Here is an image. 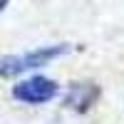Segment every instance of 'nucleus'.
<instances>
[{
	"label": "nucleus",
	"mask_w": 124,
	"mask_h": 124,
	"mask_svg": "<svg viewBox=\"0 0 124 124\" xmlns=\"http://www.w3.org/2000/svg\"><path fill=\"white\" fill-rule=\"evenodd\" d=\"M67 52H70V45H50V47H40V50H32V52H25V55L0 57V77H13V75L25 72V70L50 65L52 60L67 55Z\"/></svg>",
	"instance_id": "f257e3e1"
},
{
	"label": "nucleus",
	"mask_w": 124,
	"mask_h": 124,
	"mask_svg": "<svg viewBox=\"0 0 124 124\" xmlns=\"http://www.w3.org/2000/svg\"><path fill=\"white\" fill-rule=\"evenodd\" d=\"M57 92H60V87H57L55 79L30 77V79H23V82H17L13 87V97L17 102H25V104H45V102H50Z\"/></svg>",
	"instance_id": "f03ea898"
},
{
	"label": "nucleus",
	"mask_w": 124,
	"mask_h": 124,
	"mask_svg": "<svg viewBox=\"0 0 124 124\" xmlns=\"http://www.w3.org/2000/svg\"><path fill=\"white\" fill-rule=\"evenodd\" d=\"M99 94V89L94 85H72L70 92H67V99L65 104L70 109H77V112H87L92 104H94V99Z\"/></svg>",
	"instance_id": "7ed1b4c3"
},
{
	"label": "nucleus",
	"mask_w": 124,
	"mask_h": 124,
	"mask_svg": "<svg viewBox=\"0 0 124 124\" xmlns=\"http://www.w3.org/2000/svg\"><path fill=\"white\" fill-rule=\"evenodd\" d=\"M5 5H8V0H0V13L5 10Z\"/></svg>",
	"instance_id": "20e7f679"
}]
</instances>
